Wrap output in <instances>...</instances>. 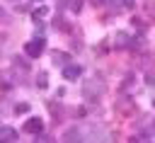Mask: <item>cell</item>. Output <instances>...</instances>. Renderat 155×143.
Masks as SVG:
<instances>
[{"label": "cell", "instance_id": "4", "mask_svg": "<svg viewBox=\"0 0 155 143\" xmlns=\"http://www.w3.org/2000/svg\"><path fill=\"white\" fill-rule=\"evenodd\" d=\"M61 73H63L65 80H80V75H82V65H78V63H65V68H63Z\"/></svg>", "mask_w": 155, "mask_h": 143}, {"label": "cell", "instance_id": "2", "mask_svg": "<svg viewBox=\"0 0 155 143\" xmlns=\"http://www.w3.org/2000/svg\"><path fill=\"white\" fill-rule=\"evenodd\" d=\"M27 133H34V136H39L41 131H44V119L41 116H31V119H27L24 121V126H22Z\"/></svg>", "mask_w": 155, "mask_h": 143}, {"label": "cell", "instance_id": "12", "mask_svg": "<svg viewBox=\"0 0 155 143\" xmlns=\"http://www.w3.org/2000/svg\"><path fill=\"white\" fill-rule=\"evenodd\" d=\"M148 136H155V119L150 121V128H148Z\"/></svg>", "mask_w": 155, "mask_h": 143}, {"label": "cell", "instance_id": "8", "mask_svg": "<svg viewBox=\"0 0 155 143\" xmlns=\"http://www.w3.org/2000/svg\"><path fill=\"white\" fill-rule=\"evenodd\" d=\"M27 111H29V104H27V102L15 104V114H27Z\"/></svg>", "mask_w": 155, "mask_h": 143}, {"label": "cell", "instance_id": "10", "mask_svg": "<svg viewBox=\"0 0 155 143\" xmlns=\"http://www.w3.org/2000/svg\"><path fill=\"white\" fill-rule=\"evenodd\" d=\"M53 63H68V56L65 53H56L53 56Z\"/></svg>", "mask_w": 155, "mask_h": 143}, {"label": "cell", "instance_id": "6", "mask_svg": "<svg viewBox=\"0 0 155 143\" xmlns=\"http://www.w3.org/2000/svg\"><path fill=\"white\" fill-rule=\"evenodd\" d=\"M46 12H48V10H46L44 5H41V7H34V10H31V19H34V22H39V19H44V17H46Z\"/></svg>", "mask_w": 155, "mask_h": 143}, {"label": "cell", "instance_id": "5", "mask_svg": "<svg viewBox=\"0 0 155 143\" xmlns=\"http://www.w3.org/2000/svg\"><path fill=\"white\" fill-rule=\"evenodd\" d=\"M0 141H17V131L12 126H0Z\"/></svg>", "mask_w": 155, "mask_h": 143}, {"label": "cell", "instance_id": "3", "mask_svg": "<svg viewBox=\"0 0 155 143\" xmlns=\"http://www.w3.org/2000/svg\"><path fill=\"white\" fill-rule=\"evenodd\" d=\"M82 95H85V99H90V102H97V99H99V95H102V87L97 90V80H87V82H85V90H82Z\"/></svg>", "mask_w": 155, "mask_h": 143}, {"label": "cell", "instance_id": "7", "mask_svg": "<svg viewBox=\"0 0 155 143\" xmlns=\"http://www.w3.org/2000/svg\"><path fill=\"white\" fill-rule=\"evenodd\" d=\"M63 138H65V141H78V138H80V128H70V131H65Z\"/></svg>", "mask_w": 155, "mask_h": 143}, {"label": "cell", "instance_id": "1", "mask_svg": "<svg viewBox=\"0 0 155 143\" xmlns=\"http://www.w3.org/2000/svg\"><path fill=\"white\" fill-rule=\"evenodd\" d=\"M44 48H46L44 36H36V39H31V41H27V44H24V53H27L29 58H39V56L44 53Z\"/></svg>", "mask_w": 155, "mask_h": 143}, {"label": "cell", "instance_id": "11", "mask_svg": "<svg viewBox=\"0 0 155 143\" xmlns=\"http://www.w3.org/2000/svg\"><path fill=\"white\" fill-rule=\"evenodd\" d=\"M70 10H73V12H80V10H82V0H73V2H70Z\"/></svg>", "mask_w": 155, "mask_h": 143}, {"label": "cell", "instance_id": "9", "mask_svg": "<svg viewBox=\"0 0 155 143\" xmlns=\"http://www.w3.org/2000/svg\"><path fill=\"white\" fill-rule=\"evenodd\" d=\"M36 85H39V87H41V90H44V87H46V85H48V75H46V73H41V75H39V78H36Z\"/></svg>", "mask_w": 155, "mask_h": 143}]
</instances>
